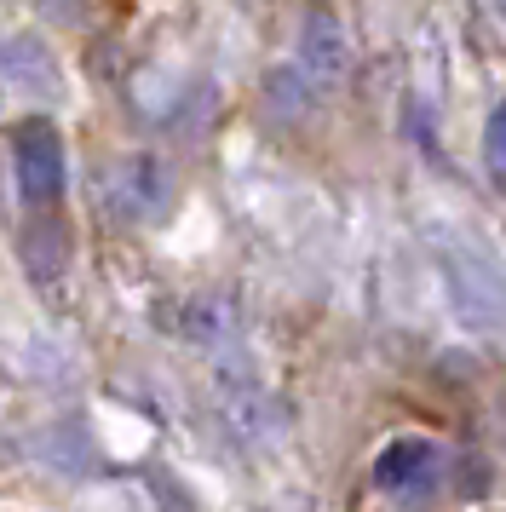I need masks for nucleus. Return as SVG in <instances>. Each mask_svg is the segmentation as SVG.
Returning <instances> with one entry per match:
<instances>
[{"label": "nucleus", "instance_id": "f257e3e1", "mask_svg": "<svg viewBox=\"0 0 506 512\" xmlns=\"http://www.w3.org/2000/svg\"><path fill=\"white\" fill-rule=\"evenodd\" d=\"M12 179L29 213H52L69 190V167H64V139L46 116H23L12 121Z\"/></svg>", "mask_w": 506, "mask_h": 512}, {"label": "nucleus", "instance_id": "f03ea898", "mask_svg": "<svg viewBox=\"0 0 506 512\" xmlns=\"http://www.w3.org/2000/svg\"><path fill=\"white\" fill-rule=\"evenodd\" d=\"M104 202L121 219H138L144 225V219H161V213L173 208V179L150 156H127V162L104 167Z\"/></svg>", "mask_w": 506, "mask_h": 512}, {"label": "nucleus", "instance_id": "7ed1b4c3", "mask_svg": "<svg viewBox=\"0 0 506 512\" xmlns=\"http://www.w3.org/2000/svg\"><path fill=\"white\" fill-rule=\"evenodd\" d=\"M437 478H443V449L432 438H391L374 461V484L386 495H403V501L437 489Z\"/></svg>", "mask_w": 506, "mask_h": 512}, {"label": "nucleus", "instance_id": "20e7f679", "mask_svg": "<svg viewBox=\"0 0 506 512\" xmlns=\"http://www.w3.org/2000/svg\"><path fill=\"white\" fill-rule=\"evenodd\" d=\"M345 58H351V47H345L340 24H334L328 12H311L305 29H299V64H305V75L322 81V87H334L345 75Z\"/></svg>", "mask_w": 506, "mask_h": 512}, {"label": "nucleus", "instance_id": "39448f33", "mask_svg": "<svg viewBox=\"0 0 506 512\" xmlns=\"http://www.w3.org/2000/svg\"><path fill=\"white\" fill-rule=\"evenodd\" d=\"M483 156H489V173L506 185V104H495V116L483 127Z\"/></svg>", "mask_w": 506, "mask_h": 512}, {"label": "nucleus", "instance_id": "423d86ee", "mask_svg": "<svg viewBox=\"0 0 506 512\" xmlns=\"http://www.w3.org/2000/svg\"><path fill=\"white\" fill-rule=\"evenodd\" d=\"M46 6H69V0H46Z\"/></svg>", "mask_w": 506, "mask_h": 512}]
</instances>
